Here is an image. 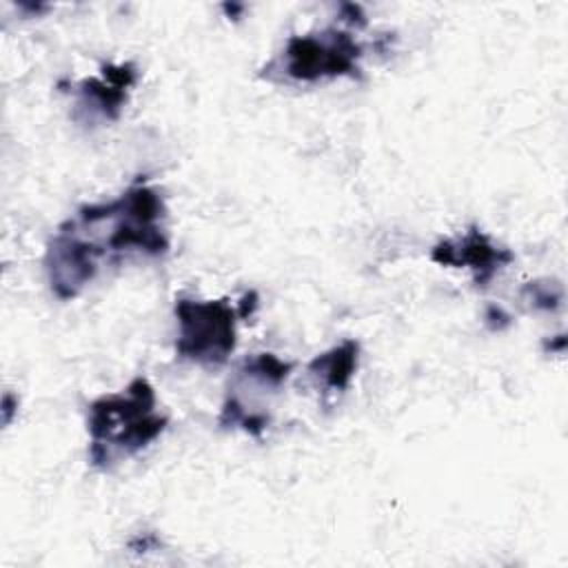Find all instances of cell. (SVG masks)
Here are the masks:
<instances>
[{
  "mask_svg": "<svg viewBox=\"0 0 568 568\" xmlns=\"http://www.w3.org/2000/svg\"><path fill=\"white\" fill-rule=\"evenodd\" d=\"M95 248L67 220L47 248V277L60 300H73L98 271Z\"/></svg>",
  "mask_w": 568,
  "mask_h": 568,
  "instance_id": "cell-4",
  "label": "cell"
},
{
  "mask_svg": "<svg viewBox=\"0 0 568 568\" xmlns=\"http://www.w3.org/2000/svg\"><path fill=\"white\" fill-rule=\"evenodd\" d=\"M178 317V342L175 351L180 357L193 359L197 364H224L235 348V317L226 300H178L175 302Z\"/></svg>",
  "mask_w": 568,
  "mask_h": 568,
  "instance_id": "cell-2",
  "label": "cell"
},
{
  "mask_svg": "<svg viewBox=\"0 0 568 568\" xmlns=\"http://www.w3.org/2000/svg\"><path fill=\"white\" fill-rule=\"evenodd\" d=\"M430 260L442 266L464 264L475 271V282L479 286H486V282L513 260V253L506 248H497L481 231L470 229L462 240L439 242L433 248Z\"/></svg>",
  "mask_w": 568,
  "mask_h": 568,
  "instance_id": "cell-5",
  "label": "cell"
},
{
  "mask_svg": "<svg viewBox=\"0 0 568 568\" xmlns=\"http://www.w3.org/2000/svg\"><path fill=\"white\" fill-rule=\"evenodd\" d=\"M524 293L528 295V300L532 302L535 308H557L561 302V286L559 284H539V282H530Z\"/></svg>",
  "mask_w": 568,
  "mask_h": 568,
  "instance_id": "cell-8",
  "label": "cell"
},
{
  "mask_svg": "<svg viewBox=\"0 0 568 568\" xmlns=\"http://www.w3.org/2000/svg\"><path fill=\"white\" fill-rule=\"evenodd\" d=\"M138 73L133 64L104 67L102 78H89L78 89V106L89 111V118L115 120L122 104L126 102V91L133 87Z\"/></svg>",
  "mask_w": 568,
  "mask_h": 568,
  "instance_id": "cell-6",
  "label": "cell"
},
{
  "mask_svg": "<svg viewBox=\"0 0 568 568\" xmlns=\"http://www.w3.org/2000/svg\"><path fill=\"white\" fill-rule=\"evenodd\" d=\"M357 58L359 44L346 31L295 36L286 42L280 71L295 82H317L324 78L353 75L357 71Z\"/></svg>",
  "mask_w": 568,
  "mask_h": 568,
  "instance_id": "cell-3",
  "label": "cell"
},
{
  "mask_svg": "<svg viewBox=\"0 0 568 568\" xmlns=\"http://www.w3.org/2000/svg\"><path fill=\"white\" fill-rule=\"evenodd\" d=\"M357 359L359 344L355 339H344L331 351L317 355L308 364V373L317 382V386L324 388V393H342L357 371Z\"/></svg>",
  "mask_w": 568,
  "mask_h": 568,
  "instance_id": "cell-7",
  "label": "cell"
},
{
  "mask_svg": "<svg viewBox=\"0 0 568 568\" xmlns=\"http://www.w3.org/2000/svg\"><path fill=\"white\" fill-rule=\"evenodd\" d=\"M155 408V390L144 377H135L124 393L95 399L87 417L91 464L109 468L113 462L126 459L158 439L169 419Z\"/></svg>",
  "mask_w": 568,
  "mask_h": 568,
  "instance_id": "cell-1",
  "label": "cell"
}]
</instances>
